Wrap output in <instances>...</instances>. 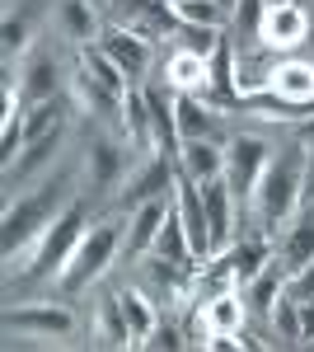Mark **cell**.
<instances>
[{
    "label": "cell",
    "mask_w": 314,
    "mask_h": 352,
    "mask_svg": "<svg viewBox=\"0 0 314 352\" xmlns=\"http://www.w3.org/2000/svg\"><path fill=\"white\" fill-rule=\"evenodd\" d=\"M61 141H66V122H56V127H47L43 136L24 141V155H19V164H10V169H5V184L14 188V184H19V179H28L33 169H43L47 160H56Z\"/></svg>",
    "instance_id": "17"
},
{
    "label": "cell",
    "mask_w": 314,
    "mask_h": 352,
    "mask_svg": "<svg viewBox=\"0 0 314 352\" xmlns=\"http://www.w3.org/2000/svg\"><path fill=\"white\" fill-rule=\"evenodd\" d=\"M24 43H28V24L10 14V19H5V61H14V52H19Z\"/></svg>",
    "instance_id": "37"
},
{
    "label": "cell",
    "mask_w": 314,
    "mask_h": 352,
    "mask_svg": "<svg viewBox=\"0 0 314 352\" xmlns=\"http://www.w3.org/2000/svg\"><path fill=\"white\" fill-rule=\"evenodd\" d=\"M61 28H66V38H76L80 47H89V38L99 33L94 5H89V0H66V5H61Z\"/></svg>",
    "instance_id": "26"
},
{
    "label": "cell",
    "mask_w": 314,
    "mask_h": 352,
    "mask_svg": "<svg viewBox=\"0 0 314 352\" xmlns=\"http://www.w3.org/2000/svg\"><path fill=\"white\" fill-rule=\"evenodd\" d=\"M262 85L272 89V94H282L291 104H300V109H314V66L310 61H282V66H272Z\"/></svg>",
    "instance_id": "15"
},
{
    "label": "cell",
    "mask_w": 314,
    "mask_h": 352,
    "mask_svg": "<svg viewBox=\"0 0 314 352\" xmlns=\"http://www.w3.org/2000/svg\"><path fill=\"white\" fill-rule=\"evenodd\" d=\"M141 348H150V352L183 348V338H179V329H174V324H155V333H150V338H141Z\"/></svg>",
    "instance_id": "38"
},
{
    "label": "cell",
    "mask_w": 314,
    "mask_h": 352,
    "mask_svg": "<svg viewBox=\"0 0 314 352\" xmlns=\"http://www.w3.org/2000/svg\"><path fill=\"white\" fill-rule=\"evenodd\" d=\"M104 343H108V348H127V343H136V338H131L127 315H122V305H117V296L104 300Z\"/></svg>",
    "instance_id": "34"
},
{
    "label": "cell",
    "mask_w": 314,
    "mask_h": 352,
    "mask_svg": "<svg viewBox=\"0 0 314 352\" xmlns=\"http://www.w3.org/2000/svg\"><path fill=\"white\" fill-rule=\"evenodd\" d=\"M244 296L239 292H221V296H211L207 305H202V329L211 333H244Z\"/></svg>",
    "instance_id": "20"
},
{
    "label": "cell",
    "mask_w": 314,
    "mask_h": 352,
    "mask_svg": "<svg viewBox=\"0 0 314 352\" xmlns=\"http://www.w3.org/2000/svg\"><path fill=\"white\" fill-rule=\"evenodd\" d=\"M85 230H89V217H85V202L76 197V202H71V207H66L43 235H38L28 277H33V282H52V277H61L66 263H71V254H76V244L85 240Z\"/></svg>",
    "instance_id": "3"
},
{
    "label": "cell",
    "mask_w": 314,
    "mask_h": 352,
    "mask_svg": "<svg viewBox=\"0 0 314 352\" xmlns=\"http://www.w3.org/2000/svg\"><path fill=\"white\" fill-rule=\"evenodd\" d=\"M71 85H76V94H80V99H85L94 113H104V118L122 113V94H113L108 85H99L89 71H76V76H71Z\"/></svg>",
    "instance_id": "28"
},
{
    "label": "cell",
    "mask_w": 314,
    "mask_h": 352,
    "mask_svg": "<svg viewBox=\"0 0 314 352\" xmlns=\"http://www.w3.org/2000/svg\"><path fill=\"white\" fill-rule=\"evenodd\" d=\"M300 333H305V343H314V296L300 300Z\"/></svg>",
    "instance_id": "40"
},
{
    "label": "cell",
    "mask_w": 314,
    "mask_h": 352,
    "mask_svg": "<svg viewBox=\"0 0 314 352\" xmlns=\"http://www.w3.org/2000/svg\"><path fill=\"white\" fill-rule=\"evenodd\" d=\"M267 160H272V146L262 136H235L225 146V184L235 192V202H254Z\"/></svg>",
    "instance_id": "5"
},
{
    "label": "cell",
    "mask_w": 314,
    "mask_h": 352,
    "mask_svg": "<svg viewBox=\"0 0 314 352\" xmlns=\"http://www.w3.org/2000/svg\"><path fill=\"white\" fill-rule=\"evenodd\" d=\"M300 136H305V141H314V118H305V122H300Z\"/></svg>",
    "instance_id": "41"
},
{
    "label": "cell",
    "mask_w": 314,
    "mask_h": 352,
    "mask_svg": "<svg viewBox=\"0 0 314 352\" xmlns=\"http://www.w3.org/2000/svg\"><path fill=\"white\" fill-rule=\"evenodd\" d=\"M169 197H150V202H141L136 212H131V226H127V258H146L150 249H155V235L164 217H169Z\"/></svg>",
    "instance_id": "14"
},
{
    "label": "cell",
    "mask_w": 314,
    "mask_h": 352,
    "mask_svg": "<svg viewBox=\"0 0 314 352\" xmlns=\"http://www.w3.org/2000/svg\"><path fill=\"white\" fill-rule=\"evenodd\" d=\"M262 14H267V0H239V5H235L239 38H258V33H262Z\"/></svg>",
    "instance_id": "35"
},
{
    "label": "cell",
    "mask_w": 314,
    "mask_h": 352,
    "mask_svg": "<svg viewBox=\"0 0 314 352\" xmlns=\"http://www.w3.org/2000/svg\"><path fill=\"white\" fill-rule=\"evenodd\" d=\"M287 296H295V300H310L314 296V258L300 272H291V277H287Z\"/></svg>",
    "instance_id": "36"
},
{
    "label": "cell",
    "mask_w": 314,
    "mask_h": 352,
    "mask_svg": "<svg viewBox=\"0 0 314 352\" xmlns=\"http://www.w3.org/2000/svg\"><path fill=\"white\" fill-rule=\"evenodd\" d=\"M272 263V249H267V235H254V240L235 244L230 254H216V277H230V282H254L262 268Z\"/></svg>",
    "instance_id": "12"
},
{
    "label": "cell",
    "mask_w": 314,
    "mask_h": 352,
    "mask_svg": "<svg viewBox=\"0 0 314 352\" xmlns=\"http://www.w3.org/2000/svg\"><path fill=\"white\" fill-rule=\"evenodd\" d=\"M310 258H314V212L300 221L295 230H291L287 240H282V258H277V263H282V268H287V277H291V272L305 268Z\"/></svg>",
    "instance_id": "24"
},
{
    "label": "cell",
    "mask_w": 314,
    "mask_h": 352,
    "mask_svg": "<svg viewBox=\"0 0 314 352\" xmlns=\"http://www.w3.org/2000/svg\"><path fill=\"white\" fill-rule=\"evenodd\" d=\"M174 38H179V47H183V52L211 56V52H216V47H221V38H225V33H221V28H197V24H179V33H174Z\"/></svg>",
    "instance_id": "33"
},
{
    "label": "cell",
    "mask_w": 314,
    "mask_h": 352,
    "mask_svg": "<svg viewBox=\"0 0 314 352\" xmlns=\"http://www.w3.org/2000/svg\"><path fill=\"white\" fill-rule=\"evenodd\" d=\"M221 99H235V43L230 38H221V47L211 52V85Z\"/></svg>",
    "instance_id": "30"
},
{
    "label": "cell",
    "mask_w": 314,
    "mask_h": 352,
    "mask_svg": "<svg viewBox=\"0 0 314 352\" xmlns=\"http://www.w3.org/2000/svg\"><path fill=\"white\" fill-rule=\"evenodd\" d=\"M56 89H61V71H56L52 56H28L24 66V80H19V99H24L28 109L33 104H43V99H56Z\"/></svg>",
    "instance_id": "19"
},
{
    "label": "cell",
    "mask_w": 314,
    "mask_h": 352,
    "mask_svg": "<svg viewBox=\"0 0 314 352\" xmlns=\"http://www.w3.org/2000/svg\"><path fill=\"white\" fill-rule=\"evenodd\" d=\"M300 192H305V151L300 146L272 151V160H267V169H262V179H258V192H254L262 235H272L300 207Z\"/></svg>",
    "instance_id": "2"
},
{
    "label": "cell",
    "mask_w": 314,
    "mask_h": 352,
    "mask_svg": "<svg viewBox=\"0 0 314 352\" xmlns=\"http://www.w3.org/2000/svg\"><path fill=\"white\" fill-rule=\"evenodd\" d=\"M117 305H122V315H127L131 338H136V343L155 333L159 320H155V310H150V300H146V292H131V287H122V292H117Z\"/></svg>",
    "instance_id": "25"
},
{
    "label": "cell",
    "mask_w": 314,
    "mask_h": 352,
    "mask_svg": "<svg viewBox=\"0 0 314 352\" xmlns=\"http://www.w3.org/2000/svg\"><path fill=\"white\" fill-rule=\"evenodd\" d=\"M300 202L314 207V141H310V151H305V192H300Z\"/></svg>",
    "instance_id": "39"
},
{
    "label": "cell",
    "mask_w": 314,
    "mask_h": 352,
    "mask_svg": "<svg viewBox=\"0 0 314 352\" xmlns=\"http://www.w3.org/2000/svg\"><path fill=\"white\" fill-rule=\"evenodd\" d=\"M202 202H207L211 258H216V254H225L230 240H235V192H230V184H225V174H221V179H211V184H202Z\"/></svg>",
    "instance_id": "10"
},
{
    "label": "cell",
    "mask_w": 314,
    "mask_h": 352,
    "mask_svg": "<svg viewBox=\"0 0 314 352\" xmlns=\"http://www.w3.org/2000/svg\"><path fill=\"white\" fill-rule=\"evenodd\" d=\"M179 24H197V28H221L225 24V5L221 0H174Z\"/></svg>",
    "instance_id": "31"
},
{
    "label": "cell",
    "mask_w": 314,
    "mask_h": 352,
    "mask_svg": "<svg viewBox=\"0 0 314 352\" xmlns=\"http://www.w3.org/2000/svg\"><path fill=\"white\" fill-rule=\"evenodd\" d=\"M174 113H179L183 141H216V113H211L197 94H179V89H174Z\"/></svg>",
    "instance_id": "21"
},
{
    "label": "cell",
    "mask_w": 314,
    "mask_h": 352,
    "mask_svg": "<svg viewBox=\"0 0 314 352\" xmlns=\"http://www.w3.org/2000/svg\"><path fill=\"white\" fill-rule=\"evenodd\" d=\"M117 169H122V155H117V146H108V141H94V146H89V174H94V188H108V184L117 179Z\"/></svg>",
    "instance_id": "32"
},
{
    "label": "cell",
    "mask_w": 314,
    "mask_h": 352,
    "mask_svg": "<svg viewBox=\"0 0 314 352\" xmlns=\"http://www.w3.org/2000/svg\"><path fill=\"white\" fill-rule=\"evenodd\" d=\"M179 174H188L192 184H211V179L225 174V151H221L216 141H183Z\"/></svg>",
    "instance_id": "18"
},
{
    "label": "cell",
    "mask_w": 314,
    "mask_h": 352,
    "mask_svg": "<svg viewBox=\"0 0 314 352\" xmlns=\"http://www.w3.org/2000/svg\"><path fill=\"white\" fill-rule=\"evenodd\" d=\"M267 5H272V0H267Z\"/></svg>",
    "instance_id": "42"
},
{
    "label": "cell",
    "mask_w": 314,
    "mask_h": 352,
    "mask_svg": "<svg viewBox=\"0 0 314 352\" xmlns=\"http://www.w3.org/2000/svg\"><path fill=\"white\" fill-rule=\"evenodd\" d=\"M272 329H277V338H282L287 348H300V343H305V333H300V300L287 296V287H282V296L272 305Z\"/></svg>",
    "instance_id": "29"
},
{
    "label": "cell",
    "mask_w": 314,
    "mask_h": 352,
    "mask_svg": "<svg viewBox=\"0 0 314 352\" xmlns=\"http://www.w3.org/2000/svg\"><path fill=\"white\" fill-rule=\"evenodd\" d=\"M146 99H150L155 151H159V155H169V160H179V155H183V132H179V113H174V89L150 85V89H146Z\"/></svg>",
    "instance_id": "11"
},
{
    "label": "cell",
    "mask_w": 314,
    "mask_h": 352,
    "mask_svg": "<svg viewBox=\"0 0 314 352\" xmlns=\"http://www.w3.org/2000/svg\"><path fill=\"white\" fill-rule=\"evenodd\" d=\"M71 202H76V197H71V179H66V174H56V179H47L38 192L10 202V207H5V226H0V254L14 258V254H19L24 244L38 240Z\"/></svg>",
    "instance_id": "1"
},
{
    "label": "cell",
    "mask_w": 314,
    "mask_h": 352,
    "mask_svg": "<svg viewBox=\"0 0 314 352\" xmlns=\"http://www.w3.org/2000/svg\"><path fill=\"white\" fill-rule=\"evenodd\" d=\"M122 122H127V132H131L136 146H150V141H155V127H150V99H146L141 85H127V94H122Z\"/></svg>",
    "instance_id": "22"
},
{
    "label": "cell",
    "mask_w": 314,
    "mask_h": 352,
    "mask_svg": "<svg viewBox=\"0 0 314 352\" xmlns=\"http://www.w3.org/2000/svg\"><path fill=\"white\" fill-rule=\"evenodd\" d=\"M117 249H122V221H94V226L85 230V240L76 244V254H71L66 272L56 277L61 292L71 296V292H80V287H89L94 277H104Z\"/></svg>",
    "instance_id": "4"
},
{
    "label": "cell",
    "mask_w": 314,
    "mask_h": 352,
    "mask_svg": "<svg viewBox=\"0 0 314 352\" xmlns=\"http://www.w3.org/2000/svg\"><path fill=\"white\" fill-rule=\"evenodd\" d=\"M282 287H287V268L277 263V268H262L254 282H244V305L249 310H267L272 315V305H277V296H282Z\"/></svg>",
    "instance_id": "23"
},
{
    "label": "cell",
    "mask_w": 314,
    "mask_h": 352,
    "mask_svg": "<svg viewBox=\"0 0 314 352\" xmlns=\"http://www.w3.org/2000/svg\"><path fill=\"white\" fill-rule=\"evenodd\" d=\"M174 179H179V160H169V155H150V164L131 179V188L122 192V207H141V202H150V197H164V192L174 188Z\"/></svg>",
    "instance_id": "13"
},
{
    "label": "cell",
    "mask_w": 314,
    "mask_h": 352,
    "mask_svg": "<svg viewBox=\"0 0 314 352\" xmlns=\"http://www.w3.org/2000/svg\"><path fill=\"white\" fill-rule=\"evenodd\" d=\"M310 28H314V19L305 14V5H295V0H272L267 14H262L258 43L262 47H277V52H291V47L310 43Z\"/></svg>",
    "instance_id": "6"
},
{
    "label": "cell",
    "mask_w": 314,
    "mask_h": 352,
    "mask_svg": "<svg viewBox=\"0 0 314 352\" xmlns=\"http://www.w3.org/2000/svg\"><path fill=\"white\" fill-rule=\"evenodd\" d=\"M174 207H179V221H183L188 240H192V254L211 258V221H207V202H202V184L179 174L174 179Z\"/></svg>",
    "instance_id": "7"
},
{
    "label": "cell",
    "mask_w": 314,
    "mask_h": 352,
    "mask_svg": "<svg viewBox=\"0 0 314 352\" xmlns=\"http://www.w3.org/2000/svg\"><path fill=\"white\" fill-rule=\"evenodd\" d=\"M80 71H89V76H94L99 85H108L113 94H127V85H131L127 76L117 71V61H113L104 47H85V52H80Z\"/></svg>",
    "instance_id": "27"
},
{
    "label": "cell",
    "mask_w": 314,
    "mask_h": 352,
    "mask_svg": "<svg viewBox=\"0 0 314 352\" xmlns=\"http://www.w3.org/2000/svg\"><path fill=\"white\" fill-rule=\"evenodd\" d=\"M164 80H169V89H179V94H197V89H207V85H211V56H197V52L174 47L169 61H164Z\"/></svg>",
    "instance_id": "16"
},
{
    "label": "cell",
    "mask_w": 314,
    "mask_h": 352,
    "mask_svg": "<svg viewBox=\"0 0 314 352\" xmlns=\"http://www.w3.org/2000/svg\"><path fill=\"white\" fill-rule=\"evenodd\" d=\"M99 47L117 61V71H122L131 85L146 80V71H150V38H141V33H131V28L113 24L104 33V43H99Z\"/></svg>",
    "instance_id": "8"
},
{
    "label": "cell",
    "mask_w": 314,
    "mask_h": 352,
    "mask_svg": "<svg viewBox=\"0 0 314 352\" xmlns=\"http://www.w3.org/2000/svg\"><path fill=\"white\" fill-rule=\"evenodd\" d=\"M10 333H38V338H66L76 329V315L66 305H24V310H5Z\"/></svg>",
    "instance_id": "9"
}]
</instances>
